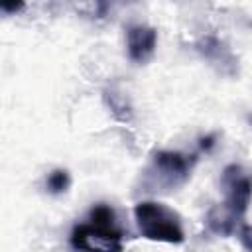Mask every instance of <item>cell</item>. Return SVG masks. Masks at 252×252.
<instances>
[{
  "label": "cell",
  "instance_id": "cell-1",
  "mask_svg": "<svg viewBox=\"0 0 252 252\" xmlns=\"http://www.w3.org/2000/svg\"><path fill=\"white\" fill-rule=\"evenodd\" d=\"M220 187L224 201L213 207L207 215V228L213 234L230 236L240 224L250 199H252V173L238 163H230L222 169Z\"/></svg>",
  "mask_w": 252,
  "mask_h": 252
},
{
  "label": "cell",
  "instance_id": "cell-2",
  "mask_svg": "<svg viewBox=\"0 0 252 252\" xmlns=\"http://www.w3.org/2000/svg\"><path fill=\"white\" fill-rule=\"evenodd\" d=\"M69 242L79 252H122V230L110 205L98 203L89 213V222L73 228Z\"/></svg>",
  "mask_w": 252,
  "mask_h": 252
},
{
  "label": "cell",
  "instance_id": "cell-3",
  "mask_svg": "<svg viewBox=\"0 0 252 252\" xmlns=\"http://www.w3.org/2000/svg\"><path fill=\"white\" fill-rule=\"evenodd\" d=\"M134 219L142 236L150 240L167 242V244H181L185 240L179 215L163 203L158 201L138 203L134 207Z\"/></svg>",
  "mask_w": 252,
  "mask_h": 252
},
{
  "label": "cell",
  "instance_id": "cell-4",
  "mask_svg": "<svg viewBox=\"0 0 252 252\" xmlns=\"http://www.w3.org/2000/svg\"><path fill=\"white\" fill-rule=\"evenodd\" d=\"M195 163V156H185L181 152H169L161 150L152 156L150 165V179L156 187L171 189L187 181L191 169Z\"/></svg>",
  "mask_w": 252,
  "mask_h": 252
},
{
  "label": "cell",
  "instance_id": "cell-5",
  "mask_svg": "<svg viewBox=\"0 0 252 252\" xmlns=\"http://www.w3.org/2000/svg\"><path fill=\"white\" fill-rule=\"evenodd\" d=\"M158 45V32L150 26L144 24H132L126 28V47H128V57L142 65L146 63Z\"/></svg>",
  "mask_w": 252,
  "mask_h": 252
},
{
  "label": "cell",
  "instance_id": "cell-6",
  "mask_svg": "<svg viewBox=\"0 0 252 252\" xmlns=\"http://www.w3.org/2000/svg\"><path fill=\"white\" fill-rule=\"evenodd\" d=\"M71 185V177H69V171L67 169H53L47 179H45V187L51 195H61L69 189Z\"/></svg>",
  "mask_w": 252,
  "mask_h": 252
},
{
  "label": "cell",
  "instance_id": "cell-7",
  "mask_svg": "<svg viewBox=\"0 0 252 252\" xmlns=\"http://www.w3.org/2000/svg\"><path fill=\"white\" fill-rule=\"evenodd\" d=\"M238 238H240V244L244 246V250L252 252V224H240Z\"/></svg>",
  "mask_w": 252,
  "mask_h": 252
},
{
  "label": "cell",
  "instance_id": "cell-8",
  "mask_svg": "<svg viewBox=\"0 0 252 252\" xmlns=\"http://www.w3.org/2000/svg\"><path fill=\"white\" fill-rule=\"evenodd\" d=\"M213 140H215V136H207V138H203V140H201V148H203V150H209V148L215 144Z\"/></svg>",
  "mask_w": 252,
  "mask_h": 252
}]
</instances>
